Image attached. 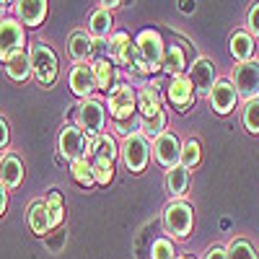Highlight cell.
I'll return each mask as SVG.
<instances>
[{"label": "cell", "mask_w": 259, "mask_h": 259, "mask_svg": "<svg viewBox=\"0 0 259 259\" xmlns=\"http://www.w3.org/2000/svg\"><path fill=\"white\" fill-rule=\"evenodd\" d=\"M29 228L36 236H50L52 233V221H50V212H47L45 200H36L29 207Z\"/></svg>", "instance_id": "obj_21"}, {"label": "cell", "mask_w": 259, "mask_h": 259, "mask_svg": "<svg viewBox=\"0 0 259 259\" xmlns=\"http://www.w3.org/2000/svg\"><path fill=\"white\" fill-rule=\"evenodd\" d=\"M135 47H138V70L140 75H153L161 70L163 65V39L156 29H143L135 39Z\"/></svg>", "instance_id": "obj_1"}, {"label": "cell", "mask_w": 259, "mask_h": 259, "mask_svg": "<svg viewBox=\"0 0 259 259\" xmlns=\"http://www.w3.org/2000/svg\"><path fill=\"white\" fill-rule=\"evenodd\" d=\"M6 13H8V3H3V0H0V21L6 18Z\"/></svg>", "instance_id": "obj_41"}, {"label": "cell", "mask_w": 259, "mask_h": 259, "mask_svg": "<svg viewBox=\"0 0 259 259\" xmlns=\"http://www.w3.org/2000/svg\"><path fill=\"white\" fill-rule=\"evenodd\" d=\"M6 205H8V189L0 184V215L6 212Z\"/></svg>", "instance_id": "obj_40"}, {"label": "cell", "mask_w": 259, "mask_h": 259, "mask_svg": "<svg viewBox=\"0 0 259 259\" xmlns=\"http://www.w3.org/2000/svg\"><path fill=\"white\" fill-rule=\"evenodd\" d=\"M70 91L80 99H91V94L96 91V80H94V70L91 65H75L70 73Z\"/></svg>", "instance_id": "obj_16"}, {"label": "cell", "mask_w": 259, "mask_h": 259, "mask_svg": "<svg viewBox=\"0 0 259 259\" xmlns=\"http://www.w3.org/2000/svg\"><path fill=\"white\" fill-rule=\"evenodd\" d=\"M207 99H210V106L218 114H228L233 106H236V101H239V94H236L231 80H218V83L212 85V91H210Z\"/></svg>", "instance_id": "obj_15"}, {"label": "cell", "mask_w": 259, "mask_h": 259, "mask_svg": "<svg viewBox=\"0 0 259 259\" xmlns=\"http://www.w3.org/2000/svg\"><path fill=\"white\" fill-rule=\"evenodd\" d=\"M231 55L239 62H249L254 57V39L249 31H233L231 36Z\"/></svg>", "instance_id": "obj_24"}, {"label": "cell", "mask_w": 259, "mask_h": 259, "mask_svg": "<svg viewBox=\"0 0 259 259\" xmlns=\"http://www.w3.org/2000/svg\"><path fill=\"white\" fill-rule=\"evenodd\" d=\"M109 57H112V62L122 65V68H127V70H133V73L138 70V47L124 31L112 34V39H109Z\"/></svg>", "instance_id": "obj_8"}, {"label": "cell", "mask_w": 259, "mask_h": 259, "mask_svg": "<svg viewBox=\"0 0 259 259\" xmlns=\"http://www.w3.org/2000/svg\"><path fill=\"white\" fill-rule=\"evenodd\" d=\"M241 122H244V127L249 130V133L259 135V96L244 104V112H241Z\"/></svg>", "instance_id": "obj_30"}, {"label": "cell", "mask_w": 259, "mask_h": 259, "mask_svg": "<svg viewBox=\"0 0 259 259\" xmlns=\"http://www.w3.org/2000/svg\"><path fill=\"white\" fill-rule=\"evenodd\" d=\"M233 89L239 96H244L246 101L259 96V65L256 62H239V68L233 73Z\"/></svg>", "instance_id": "obj_9"}, {"label": "cell", "mask_w": 259, "mask_h": 259, "mask_svg": "<svg viewBox=\"0 0 259 259\" xmlns=\"http://www.w3.org/2000/svg\"><path fill=\"white\" fill-rule=\"evenodd\" d=\"M226 254H228V259H256V251L249 241H231Z\"/></svg>", "instance_id": "obj_34"}, {"label": "cell", "mask_w": 259, "mask_h": 259, "mask_svg": "<svg viewBox=\"0 0 259 259\" xmlns=\"http://www.w3.org/2000/svg\"><path fill=\"white\" fill-rule=\"evenodd\" d=\"M75 109H78V112H75L78 130H80L85 138H99L101 130H104V122H106L104 106H101L96 99H83Z\"/></svg>", "instance_id": "obj_3"}, {"label": "cell", "mask_w": 259, "mask_h": 259, "mask_svg": "<svg viewBox=\"0 0 259 259\" xmlns=\"http://www.w3.org/2000/svg\"><path fill=\"white\" fill-rule=\"evenodd\" d=\"M205 259H228V254H226V249H221V246H212V249H207Z\"/></svg>", "instance_id": "obj_39"}, {"label": "cell", "mask_w": 259, "mask_h": 259, "mask_svg": "<svg viewBox=\"0 0 259 259\" xmlns=\"http://www.w3.org/2000/svg\"><path fill=\"white\" fill-rule=\"evenodd\" d=\"M163 228L171 239H184L192 231V207L187 202H171L163 210Z\"/></svg>", "instance_id": "obj_5"}, {"label": "cell", "mask_w": 259, "mask_h": 259, "mask_svg": "<svg viewBox=\"0 0 259 259\" xmlns=\"http://www.w3.org/2000/svg\"><path fill=\"white\" fill-rule=\"evenodd\" d=\"M158 112H161V96H158L156 89L145 85V89L138 94V114H140L143 119H148V117H153V114H158Z\"/></svg>", "instance_id": "obj_26"}, {"label": "cell", "mask_w": 259, "mask_h": 259, "mask_svg": "<svg viewBox=\"0 0 259 259\" xmlns=\"http://www.w3.org/2000/svg\"><path fill=\"white\" fill-rule=\"evenodd\" d=\"M68 55H70L78 65H83L85 60L94 55V39L85 34V31H73L70 39H68Z\"/></svg>", "instance_id": "obj_19"}, {"label": "cell", "mask_w": 259, "mask_h": 259, "mask_svg": "<svg viewBox=\"0 0 259 259\" xmlns=\"http://www.w3.org/2000/svg\"><path fill=\"white\" fill-rule=\"evenodd\" d=\"M153 156L163 168H174L182 163V143L174 133H163L156 145H153Z\"/></svg>", "instance_id": "obj_11"}, {"label": "cell", "mask_w": 259, "mask_h": 259, "mask_svg": "<svg viewBox=\"0 0 259 259\" xmlns=\"http://www.w3.org/2000/svg\"><path fill=\"white\" fill-rule=\"evenodd\" d=\"M24 179V166L16 156H3L0 158V184L6 189H16Z\"/></svg>", "instance_id": "obj_20"}, {"label": "cell", "mask_w": 259, "mask_h": 259, "mask_svg": "<svg viewBox=\"0 0 259 259\" xmlns=\"http://www.w3.org/2000/svg\"><path fill=\"white\" fill-rule=\"evenodd\" d=\"M187 184H189V171L184 166L168 168V174H166V189L174 194V197H182V194L187 192Z\"/></svg>", "instance_id": "obj_27"}, {"label": "cell", "mask_w": 259, "mask_h": 259, "mask_svg": "<svg viewBox=\"0 0 259 259\" xmlns=\"http://www.w3.org/2000/svg\"><path fill=\"white\" fill-rule=\"evenodd\" d=\"M70 174H73V179L80 184V187H91L94 184V174H91V161L89 158H75V161H70Z\"/></svg>", "instance_id": "obj_28"}, {"label": "cell", "mask_w": 259, "mask_h": 259, "mask_svg": "<svg viewBox=\"0 0 259 259\" xmlns=\"http://www.w3.org/2000/svg\"><path fill=\"white\" fill-rule=\"evenodd\" d=\"M8 138H11V130H8V122L0 119V148L8 145Z\"/></svg>", "instance_id": "obj_38"}, {"label": "cell", "mask_w": 259, "mask_h": 259, "mask_svg": "<svg viewBox=\"0 0 259 259\" xmlns=\"http://www.w3.org/2000/svg\"><path fill=\"white\" fill-rule=\"evenodd\" d=\"M60 156L68 158V161H75V158H83L85 156V135L75 124H65L62 133H60Z\"/></svg>", "instance_id": "obj_12"}, {"label": "cell", "mask_w": 259, "mask_h": 259, "mask_svg": "<svg viewBox=\"0 0 259 259\" xmlns=\"http://www.w3.org/2000/svg\"><path fill=\"white\" fill-rule=\"evenodd\" d=\"M197 163H200V143L197 140H187L182 145V163L179 166H184L189 171V168H194Z\"/></svg>", "instance_id": "obj_32"}, {"label": "cell", "mask_w": 259, "mask_h": 259, "mask_svg": "<svg viewBox=\"0 0 259 259\" xmlns=\"http://www.w3.org/2000/svg\"><path fill=\"white\" fill-rule=\"evenodd\" d=\"M109 34H112V13L104 11V8H96L89 16V36L91 39H106Z\"/></svg>", "instance_id": "obj_23"}, {"label": "cell", "mask_w": 259, "mask_h": 259, "mask_svg": "<svg viewBox=\"0 0 259 259\" xmlns=\"http://www.w3.org/2000/svg\"><path fill=\"white\" fill-rule=\"evenodd\" d=\"M246 26H249V31H251L254 36H259V6H254V8L249 11V16H246Z\"/></svg>", "instance_id": "obj_37"}, {"label": "cell", "mask_w": 259, "mask_h": 259, "mask_svg": "<svg viewBox=\"0 0 259 259\" xmlns=\"http://www.w3.org/2000/svg\"><path fill=\"white\" fill-rule=\"evenodd\" d=\"M182 11H184V13H189V11H194V6H189V3H182Z\"/></svg>", "instance_id": "obj_42"}, {"label": "cell", "mask_w": 259, "mask_h": 259, "mask_svg": "<svg viewBox=\"0 0 259 259\" xmlns=\"http://www.w3.org/2000/svg\"><path fill=\"white\" fill-rule=\"evenodd\" d=\"M150 259H177L174 244H171L168 239H156L153 249H150Z\"/></svg>", "instance_id": "obj_36"}, {"label": "cell", "mask_w": 259, "mask_h": 259, "mask_svg": "<svg viewBox=\"0 0 259 259\" xmlns=\"http://www.w3.org/2000/svg\"><path fill=\"white\" fill-rule=\"evenodd\" d=\"M119 153V148L114 143L112 135H99V138H85V158L91 156V161H104V163H112Z\"/></svg>", "instance_id": "obj_13"}, {"label": "cell", "mask_w": 259, "mask_h": 259, "mask_svg": "<svg viewBox=\"0 0 259 259\" xmlns=\"http://www.w3.org/2000/svg\"><path fill=\"white\" fill-rule=\"evenodd\" d=\"M45 205H47V212H50V221H52V228H57L65 218V207H62V194L57 189H52L47 197H45Z\"/></svg>", "instance_id": "obj_29"}, {"label": "cell", "mask_w": 259, "mask_h": 259, "mask_svg": "<svg viewBox=\"0 0 259 259\" xmlns=\"http://www.w3.org/2000/svg\"><path fill=\"white\" fill-rule=\"evenodd\" d=\"M166 99L168 104H174L179 112H187L189 106L194 104V89H192V80L189 75H174L166 85Z\"/></svg>", "instance_id": "obj_10"}, {"label": "cell", "mask_w": 259, "mask_h": 259, "mask_svg": "<svg viewBox=\"0 0 259 259\" xmlns=\"http://www.w3.org/2000/svg\"><path fill=\"white\" fill-rule=\"evenodd\" d=\"M91 70H94V80H96V89H99V91L112 94V91L117 89V68H114L112 60L99 57V60L91 65Z\"/></svg>", "instance_id": "obj_18"}, {"label": "cell", "mask_w": 259, "mask_h": 259, "mask_svg": "<svg viewBox=\"0 0 259 259\" xmlns=\"http://www.w3.org/2000/svg\"><path fill=\"white\" fill-rule=\"evenodd\" d=\"M140 122H143V117L135 112L133 117H127V119H119V122H114V130L122 135V138H130V135H135V133H140Z\"/></svg>", "instance_id": "obj_35"}, {"label": "cell", "mask_w": 259, "mask_h": 259, "mask_svg": "<svg viewBox=\"0 0 259 259\" xmlns=\"http://www.w3.org/2000/svg\"><path fill=\"white\" fill-rule=\"evenodd\" d=\"M187 68V57H184V50L177 47V45H168L163 50V65H161V70H166L171 78L174 75H182Z\"/></svg>", "instance_id": "obj_25"}, {"label": "cell", "mask_w": 259, "mask_h": 259, "mask_svg": "<svg viewBox=\"0 0 259 259\" xmlns=\"http://www.w3.org/2000/svg\"><path fill=\"white\" fill-rule=\"evenodd\" d=\"M16 13H18V24L39 26L47 18V3L45 0H21V3H16Z\"/></svg>", "instance_id": "obj_17"}, {"label": "cell", "mask_w": 259, "mask_h": 259, "mask_svg": "<svg viewBox=\"0 0 259 259\" xmlns=\"http://www.w3.org/2000/svg\"><path fill=\"white\" fill-rule=\"evenodd\" d=\"M29 60H31V75L34 80L47 89V85L55 83L57 78V55L45 45V41H36V45L29 50Z\"/></svg>", "instance_id": "obj_2"}, {"label": "cell", "mask_w": 259, "mask_h": 259, "mask_svg": "<svg viewBox=\"0 0 259 259\" xmlns=\"http://www.w3.org/2000/svg\"><path fill=\"white\" fill-rule=\"evenodd\" d=\"M177 259H194V256H177Z\"/></svg>", "instance_id": "obj_43"}, {"label": "cell", "mask_w": 259, "mask_h": 259, "mask_svg": "<svg viewBox=\"0 0 259 259\" xmlns=\"http://www.w3.org/2000/svg\"><path fill=\"white\" fill-rule=\"evenodd\" d=\"M189 80H192L194 94L210 96L212 85H215V68H212V62L210 60H197L189 68Z\"/></svg>", "instance_id": "obj_14"}, {"label": "cell", "mask_w": 259, "mask_h": 259, "mask_svg": "<svg viewBox=\"0 0 259 259\" xmlns=\"http://www.w3.org/2000/svg\"><path fill=\"white\" fill-rule=\"evenodd\" d=\"M24 41H26L24 26H21L16 18H3L0 21V60L6 62L16 52H21L24 50Z\"/></svg>", "instance_id": "obj_7"}, {"label": "cell", "mask_w": 259, "mask_h": 259, "mask_svg": "<svg viewBox=\"0 0 259 259\" xmlns=\"http://www.w3.org/2000/svg\"><path fill=\"white\" fill-rule=\"evenodd\" d=\"M163 127H166V114L158 112V114H153V117H148V119L140 122V133L145 138H156L158 140L163 135Z\"/></svg>", "instance_id": "obj_31"}, {"label": "cell", "mask_w": 259, "mask_h": 259, "mask_svg": "<svg viewBox=\"0 0 259 259\" xmlns=\"http://www.w3.org/2000/svg\"><path fill=\"white\" fill-rule=\"evenodd\" d=\"M135 112H138V96L133 91V85L117 83V89L109 94V117H112V122L127 119Z\"/></svg>", "instance_id": "obj_6"}, {"label": "cell", "mask_w": 259, "mask_h": 259, "mask_svg": "<svg viewBox=\"0 0 259 259\" xmlns=\"http://www.w3.org/2000/svg\"><path fill=\"white\" fill-rule=\"evenodd\" d=\"M119 153H122L124 166L130 171H135V174H140V171L148 166V158H150V143H148V138L143 133H135V135L124 138Z\"/></svg>", "instance_id": "obj_4"}, {"label": "cell", "mask_w": 259, "mask_h": 259, "mask_svg": "<svg viewBox=\"0 0 259 259\" xmlns=\"http://www.w3.org/2000/svg\"><path fill=\"white\" fill-rule=\"evenodd\" d=\"M91 174H94V184H109L114 179V166L104 161H91Z\"/></svg>", "instance_id": "obj_33"}, {"label": "cell", "mask_w": 259, "mask_h": 259, "mask_svg": "<svg viewBox=\"0 0 259 259\" xmlns=\"http://www.w3.org/2000/svg\"><path fill=\"white\" fill-rule=\"evenodd\" d=\"M6 73H8V78H13V80H26V78H31V60H29V52L21 50V52H16L13 57H8V60H6Z\"/></svg>", "instance_id": "obj_22"}]
</instances>
